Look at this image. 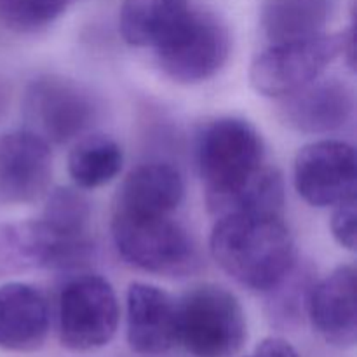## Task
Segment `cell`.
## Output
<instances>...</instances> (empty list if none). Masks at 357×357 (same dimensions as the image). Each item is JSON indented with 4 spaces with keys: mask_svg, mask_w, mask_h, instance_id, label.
I'll list each match as a JSON object with an SVG mask.
<instances>
[{
    "mask_svg": "<svg viewBox=\"0 0 357 357\" xmlns=\"http://www.w3.org/2000/svg\"><path fill=\"white\" fill-rule=\"evenodd\" d=\"M230 49L232 40L225 23L213 13L192 7L152 51L164 75L180 84H199L223 68Z\"/></svg>",
    "mask_w": 357,
    "mask_h": 357,
    "instance_id": "6",
    "label": "cell"
},
{
    "mask_svg": "<svg viewBox=\"0 0 357 357\" xmlns=\"http://www.w3.org/2000/svg\"><path fill=\"white\" fill-rule=\"evenodd\" d=\"M246 338V314L229 289L199 284L178 300V344L194 357H234Z\"/></svg>",
    "mask_w": 357,
    "mask_h": 357,
    "instance_id": "4",
    "label": "cell"
},
{
    "mask_svg": "<svg viewBox=\"0 0 357 357\" xmlns=\"http://www.w3.org/2000/svg\"><path fill=\"white\" fill-rule=\"evenodd\" d=\"M183 194V178L176 167L164 162H146L135 167L122 181L114 209L145 215H173Z\"/></svg>",
    "mask_w": 357,
    "mask_h": 357,
    "instance_id": "16",
    "label": "cell"
},
{
    "mask_svg": "<svg viewBox=\"0 0 357 357\" xmlns=\"http://www.w3.org/2000/svg\"><path fill=\"white\" fill-rule=\"evenodd\" d=\"M295 188L316 208H333L356 197L357 159L354 146L340 139L309 143L295 159Z\"/></svg>",
    "mask_w": 357,
    "mask_h": 357,
    "instance_id": "10",
    "label": "cell"
},
{
    "mask_svg": "<svg viewBox=\"0 0 357 357\" xmlns=\"http://www.w3.org/2000/svg\"><path fill=\"white\" fill-rule=\"evenodd\" d=\"M246 357H300V354L284 338L271 337L258 344L257 349Z\"/></svg>",
    "mask_w": 357,
    "mask_h": 357,
    "instance_id": "24",
    "label": "cell"
},
{
    "mask_svg": "<svg viewBox=\"0 0 357 357\" xmlns=\"http://www.w3.org/2000/svg\"><path fill=\"white\" fill-rule=\"evenodd\" d=\"M307 314L317 333L330 345L351 349L357 342L354 265H340L314 284Z\"/></svg>",
    "mask_w": 357,
    "mask_h": 357,
    "instance_id": "14",
    "label": "cell"
},
{
    "mask_svg": "<svg viewBox=\"0 0 357 357\" xmlns=\"http://www.w3.org/2000/svg\"><path fill=\"white\" fill-rule=\"evenodd\" d=\"M30 131L51 143H68L82 136L98 117L93 94L75 80L44 75L28 84L23 101Z\"/></svg>",
    "mask_w": 357,
    "mask_h": 357,
    "instance_id": "8",
    "label": "cell"
},
{
    "mask_svg": "<svg viewBox=\"0 0 357 357\" xmlns=\"http://www.w3.org/2000/svg\"><path fill=\"white\" fill-rule=\"evenodd\" d=\"M124 152L107 135H89L75 143L68 155V173L80 188L110 183L122 169Z\"/></svg>",
    "mask_w": 357,
    "mask_h": 357,
    "instance_id": "19",
    "label": "cell"
},
{
    "mask_svg": "<svg viewBox=\"0 0 357 357\" xmlns=\"http://www.w3.org/2000/svg\"><path fill=\"white\" fill-rule=\"evenodd\" d=\"M190 9V0H124L119 14L122 38L132 47L155 49Z\"/></svg>",
    "mask_w": 357,
    "mask_h": 357,
    "instance_id": "18",
    "label": "cell"
},
{
    "mask_svg": "<svg viewBox=\"0 0 357 357\" xmlns=\"http://www.w3.org/2000/svg\"><path fill=\"white\" fill-rule=\"evenodd\" d=\"M314 284L316 275L309 265H298L295 261L288 274L271 291H267L272 317L282 321L298 319L303 312H307Z\"/></svg>",
    "mask_w": 357,
    "mask_h": 357,
    "instance_id": "20",
    "label": "cell"
},
{
    "mask_svg": "<svg viewBox=\"0 0 357 357\" xmlns=\"http://www.w3.org/2000/svg\"><path fill=\"white\" fill-rule=\"evenodd\" d=\"M73 0H0V24L33 33L54 23Z\"/></svg>",
    "mask_w": 357,
    "mask_h": 357,
    "instance_id": "21",
    "label": "cell"
},
{
    "mask_svg": "<svg viewBox=\"0 0 357 357\" xmlns=\"http://www.w3.org/2000/svg\"><path fill=\"white\" fill-rule=\"evenodd\" d=\"M335 13V0H264L260 30L268 45L324 33Z\"/></svg>",
    "mask_w": 357,
    "mask_h": 357,
    "instance_id": "17",
    "label": "cell"
},
{
    "mask_svg": "<svg viewBox=\"0 0 357 357\" xmlns=\"http://www.w3.org/2000/svg\"><path fill=\"white\" fill-rule=\"evenodd\" d=\"M42 218L66 232L89 234L91 206L73 188H56L49 194Z\"/></svg>",
    "mask_w": 357,
    "mask_h": 357,
    "instance_id": "22",
    "label": "cell"
},
{
    "mask_svg": "<svg viewBox=\"0 0 357 357\" xmlns=\"http://www.w3.org/2000/svg\"><path fill=\"white\" fill-rule=\"evenodd\" d=\"M112 237L128 264L150 274L183 278L201 264L190 234L171 215L114 209Z\"/></svg>",
    "mask_w": 357,
    "mask_h": 357,
    "instance_id": "3",
    "label": "cell"
},
{
    "mask_svg": "<svg viewBox=\"0 0 357 357\" xmlns=\"http://www.w3.org/2000/svg\"><path fill=\"white\" fill-rule=\"evenodd\" d=\"M119 317L117 295L101 275H77L59 293V340L68 351L89 352L110 344L117 333Z\"/></svg>",
    "mask_w": 357,
    "mask_h": 357,
    "instance_id": "7",
    "label": "cell"
},
{
    "mask_svg": "<svg viewBox=\"0 0 357 357\" xmlns=\"http://www.w3.org/2000/svg\"><path fill=\"white\" fill-rule=\"evenodd\" d=\"M356 220L357 208L356 197L345 199L333 206V215H331V232L337 243L342 248H347L349 251L356 250Z\"/></svg>",
    "mask_w": 357,
    "mask_h": 357,
    "instance_id": "23",
    "label": "cell"
},
{
    "mask_svg": "<svg viewBox=\"0 0 357 357\" xmlns=\"http://www.w3.org/2000/svg\"><path fill=\"white\" fill-rule=\"evenodd\" d=\"M209 248L223 272L244 288L267 293L295 264V244L281 213L220 216Z\"/></svg>",
    "mask_w": 357,
    "mask_h": 357,
    "instance_id": "1",
    "label": "cell"
},
{
    "mask_svg": "<svg viewBox=\"0 0 357 357\" xmlns=\"http://www.w3.org/2000/svg\"><path fill=\"white\" fill-rule=\"evenodd\" d=\"M91 234L66 232L38 218L0 225V264L14 268L68 271L93 257Z\"/></svg>",
    "mask_w": 357,
    "mask_h": 357,
    "instance_id": "9",
    "label": "cell"
},
{
    "mask_svg": "<svg viewBox=\"0 0 357 357\" xmlns=\"http://www.w3.org/2000/svg\"><path fill=\"white\" fill-rule=\"evenodd\" d=\"M281 100L282 122L307 135H328L345 128L356 108L354 91L340 79H316Z\"/></svg>",
    "mask_w": 357,
    "mask_h": 357,
    "instance_id": "12",
    "label": "cell"
},
{
    "mask_svg": "<svg viewBox=\"0 0 357 357\" xmlns=\"http://www.w3.org/2000/svg\"><path fill=\"white\" fill-rule=\"evenodd\" d=\"M128 344L139 356H160L178 345V302L164 289L132 282L126 300Z\"/></svg>",
    "mask_w": 357,
    "mask_h": 357,
    "instance_id": "13",
    "label": "cell"
},
{
    "mask_svg": "<svg viewBox=\"0 0 357 357\" xmlns=\"http://www.w3.org/2000/svg\"><path fill=\"white\" fill-rule=\"evenodd\" d=\"M195 157L206 204L216 216L225 215L267 166L261 135L251 122L237 117L208 122L197 135Z\"/></svg>",
    "mask_w": 357,
    "mask_h": 357,
    "instance_id": "2",
    "label": "cell"
},
{
    "mask_svg": "<svg viewBox=\"0 0 357 357\" xmlns=\"http://www.w3.org/2000/svg\"><path fill=\"white\" fill-rule=\"evenodd\" d=\"M7 96H9V91H7V87L3 86L2 82H0V115L3 114V110H6L7 107Z\"/></svg>",
    "mask_w": 357,
    "mask_h": 357,
    "instance_id": "25",
    "label": "cell"
},
{
    "mask_svg": "<svg viewBox=\"0 0 357 357\" xmlns=\"http://www.w3.org/2000/svg\"><path fill=\"white\" fill-rule=\"evenodd\" d=\"M51 310L44 293L26 282L0 286V349L35 352L45 344Z\"/></svg>",
    "mask_w": 357,
    "mask_h": 357,
    "instance_id": "15",
    "label": "cell"
},
{
    "mask_svg": "<svg viewBox=\"0 0 357 357\" xmlns=\"http://www.w3.org/2000/svg\"><path fill=\"white\" fill-rule=\"evenodd\" d=\"M356 35L354 23L337 33H319L300 40L268 45L250 70L255 89L268 98H286L319 79L321 73L345 52Z\"/></svg>",
    "mask_w": 357,
    "mask_h": 357,
    "instance_id": "5",
    "label": "cell"
},
{
    "mask_svg": "<svg viewBox=\"0 0 357 357\" xmlns=\"http://www.w3.org/2000/svg\"><path fill=\"white\" fill-rule=\"evenodd\" d=\"M52 178L49 143L30 129L0 135V206H21L47 194Z\"/></svg>",
    "mask_w": 357,
    "mask_h": 357,
    "instance_id": "11",
    "label": "cell"
}]
</instances>
